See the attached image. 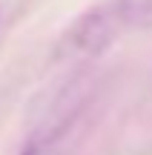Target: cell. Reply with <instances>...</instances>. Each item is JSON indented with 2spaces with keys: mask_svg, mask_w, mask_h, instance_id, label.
<instances>
[{
  "mask_svg": "<svg viewBox=\"0 0 152 155\" xmlns=\"http://www.w3.org/2000/svg\"><path fill=\"white\" fill-rule=\"evenodd\" d=\"M115 38V20L112 15H106L103 9H92L83 17H78L72 29L66 32L63 43L69 46V52H78V55H101Z\"/></svg>",
  "mask_w": 152,
  "mask_h": 155,
  "instance_id": "1",
  "label": "cell"
},
{
  "mask_svg": "<svg viewBox=\"0 0 152 155\" xmlns=\"http://www.w3.org/2000/svg\"><path fill=\"white\" fill-rule=\"evenodd\" d=\"M118 17L132 26H152V0H121Z\"/></svg>",
  "mask_w": 152,
  "mask_h": 155,
  "instance_id": "2",
  "label": "cell"
},
{
  "mask_svg": "<svg viewBox=\"0 0 152 155\" xmlns=\"http://www.w3.org/2000/svg\"><path fill=\"white\" fill-rule=\"evenodd\" d=\"M20 155H57V150L49 144V141H29L20 150Z\"/></svg>",
  "mask_w": 152,
  "mask_h": 155,
  "instance_id": "3",
  "label": "cell"
}]
</instances>
